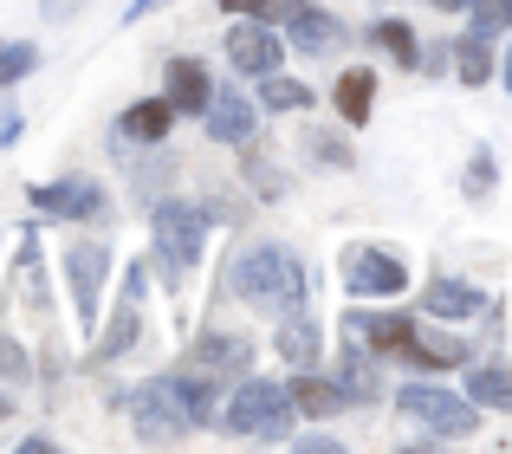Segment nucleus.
<instances>
[{
  "label": "nucleus",
  "mask_w": 512,
  "mask_h": 454,
  "mask_svg": "<svg viewBox=\"0 0 512 454\" xmlns=\"http://www.w3.org/2000/svg\"><path fill=\"white\" fill-rule=\"evenodd\" d=\"M467 396H474L480 409H512V370H506V364L467 370Z\"/></svg>",
  "instance_id": "4be33fe9"
},
{
  "label": "nucleus",
  "mask_w": 512,
  "mask_h": 454,
  "mask_svg": "<svg viewBox=\"0 0 512 454\" xmlns=\"http://www.w3.org/2000/svg\"><path fill=\"white\" fill-rule=\"evenodd\" d=\"M273 351L286 357L292 370H318V351H325V344H318V325L305 312H286L279 318V338H273Z\"/></svg>",
  "instance_id": "a211bd4d"
},
{
  "label": "nucleus",
  "mask_w": 512,
  "mask_h": 454,
  "mask_svg": "<svg viewBox=\"0 0 512 454\" xmlns=\"http://www.w3.org/2000/svg\"><path fill=\"white\" fill-rule=\"evenodd\" d=\"M487 195H493V156L480 150L474 163H467V202H487Z\"/></svg>",
  "instance_id": "c756f323"
},
{
  "label": "nucleus",
  "mask_w": 512,
  "mask_h": 454,
  "mask_svg": "<svg viewBox=\"0 0 512 454\" xmlns=\"http://www.w3.org/2000/svg\"><path fill=\"white\" fill-rule=\"evenodd\" d=\"M260 98H266V111H305V104H312V85H299V78H286V72H266Z\"/></svg>",
  "instance_id": "cd10ccee"
},
{
  "label": "nucleus",
  "mask_w": 512,
  "mask_h": 454,
  "mask_svg": "<svg viewBox=\"0 0 512 454\" xmlns=\"http://www.w3.org/2000/svg\"><path fill=\"white\" fill-rule=\"evenodd\" d=\"M33 72H39V46L33 39H0V91L20 85V78H33Z\"/></svg>",
  "instance_id": "a878e982"
},
{
  "label": "nucleus",
  "mask_w": 512,
  "mask_h": 454,
  "mask_svg": "<svg viewBox=\"0 0 512 454\" xmlns=\"http://www.w3.org/2000/svg\"><path fill=\"white\" fill-rule=\"evenodd\" d=\"M33 208L46 221H98L104 215V189L91 176H65V182H39Z\"/></svg>",
  "instance_id": "9d476101"
},
{
  "label": "nucleus",
  "mask_w": 512,
  "mask_h": 454,
  "mask_svg": "<svg viewBox=\"0 0 512 454\" xmlns=\"http://www.w3.org/2000/svg\"><path fill=\"white\" fill-rule=\"evenodd\" d=\"M286 396H292V409L299 416H338V409H350L344 403V390L338 383H325V377H312V370H299V377L286 383Z\"/></svg>",
  "instance_id": "6ab92c4d"
},
{
  "label": "nucleus",
  "mask_w": 512,
  "mask_h": 454,
  "mask_svg": "<svg viewBox=\"0 0 512 454\" xmlns=\"http://www.w3.org/2000/svg\"><path fill=\"white\" fill-rule=\"evenodd\" d=\"M292 416H299V409H292L286 383H266V377H240L214 429L240 435V442H286V435H292Z\"/></svg>",
  "instance_id": "f03ea898"
},
{
  "label": "nucleus",
  "mask_w": 512,
  "mask_h": 454,
  "mask_svg": "<svg viewBox=\"0 0 512 454\" xmlns=\"http://www.w3.org/2000/svg\"><path fill=\"white\" fill-rule=\"evenodd\" d=\"M500 72H506V91H512V52H506V65H500Z\"/></svg>",
  "instance_id": "58836bf2"
},
{
  "label": "nucleus",
  "mask_w": 512,
  "mask_h": 454,
  "mask_svg": "<svg viewBox=\"0 0 512 454\" xmlns=\"http://www.w3.org/2000/svg\"><path fill=\"white\" fill-rule=\"evenodd\" d=\"M331 98H338L344 124H370V111H376V72H363V65H357V72H344Z\"/></svg>",
  "instance_id": "aec40b11"
},
{
  "label": "nucleus",
  "mask_w": 512,
  "mask_h": 454,
  "mask_svg": "<svg viewBox=\"0 0 512 454\" xmlns=\"http://www.w3.org/2000/svg\"><path fill=\"white\" fill-rule=\"evenodd\" d=\"M201 124H208L214 143H253L260 137V111H253L247 91H214L208 111H201Z\"/></svg>",
  "instance_id": "f8f14e48"
},
{
  "label": "nucleus",
  "mask_w": 512,
  "mask_h": 454,
  "mask_svg": "<svg viewBox=\"0 0 512 454\" xmlns=\"http://www.w3.org/2000/svg\"><path fill=\"white\" fill-rule=\"evenodd\" d=\"M454 72H461V85H487L493 78V39L467 33L461 46H454Z\"/></svg>",
  "instance_id": "b1692460"
},
{
  "label": "nucleus",
  "mask_w": 512,
  "mask_h": 454,
  "mask_svg": "<svg viewBox=\"0 0 512 454\" xmlns=\"http://www.w3.org/2000/svg\"><path fill=\"white\" fill-rule=\"evenodd\" d=\"M299 448H305V454H344V442H338V435H305Z\"/></svg>",
  "instance_id": "f704fd0d"
},
{
  "label": "nucleus",
  "mask_w": 512,
  "mask_h": 454,
  "mask_svg": "<svg viewBox=\"0 0 512 454\" xmlns=\"http://www.w3.org/2000/svg\"><path fill=\"white\" fill-rule=\"evenodd\" d=\"M279 59H286V39L266 33L260 20H247V26H234V33H227V65H234L240 78H266V72H279Z\"/></svg>",
  "instance_id": "9b49d317"
},
{
  "label": "nucleus",
  "mask_w": 512,
  "mask_h": 454,
  "mask_svg": "<svg viewBox=\"0 0 512 454\" xmlns=\"http://www.w3.org/2000/svg\"><path fill=\"white\" fill-rule=\"evenodd\" d=\"M227 292L260 318H286L305 312V299H312V266L279 240H247L227 266Z\"/></svg>",
  "instance_id": "f257e3e1"
},
{
  "label": "nucleus",
  "mask_w": 512,
  "mask_h": 454,
  "mask_svg": "<svg viewBox=\"0 0 512 454\" xmlns=\"http://www.w3.org/2000/svg\"><path fill=\"white\" fill-rule=\"evenodd\" d=\"M279 26H286V39L305 52V59H331V52H344V20L338 13H325V7H279L273 13Z\"/></svg>",
  "instance_id": "6e6552de"
},
{
  "label": "nucleus",
  "mask_w": 512,
  "mask_h": 454,
  "mask_svg": "<svg viewBox=\"0 0 512 454\" xmlns=\"http://www.w3.org/2000/svg\"><path fill=\"white\" fill-rule=\"evenodd\" d=\"M78 0H46V20H59V13H72Z\"/></svg>",
  "instance_id": "e433bc0d"
},
{
  "label": "nucleus",
  "mask_w": 512,
  "mask_h": 454,
  "mask_svg": "<svg viewBox=\"0 0 512 454\" xmlns=\"http://www.w3.org/2000/svg\"><path fill=\"white\" fill-rule=\"evenodd\" d=\"M428 7H441V13H454V7H461V0H428Z\"/></svg>",
  "instance_id": "4c0bfd02"
},
{
  "label": "nucleus",
  "mask_w": 512,
  "mask_h": 454,
  "mask_svg": "<svg viewBox=\"0 0 512 454\" xmlns=\"http://www.w3.org/2000/svg\"><path fill=\"white\" fill-rule=\"evenodd\" d=\"M422 312L428 318H474V312H487V292L474 286V279H428V292H422Z\"/></svg>",
  "instance_id": "2eb2a0df"
},
{
  "label": "nucleus",
  "mask_w": 512,
  "mask_h": 454,
  "mask_svg": "<svg viewBox=\"0 0 512 454\" xmlns=\"http://www.w3.org/2000/svg\"><path fill=\"white\" fill-rule=\"evenodd\" d=\"M402 286H409V266L389 247H370V240L344 247V292L350 299H396Z\"/></svg>",
  "instance_id": "423d86ee"
},
{
  "label": "nucleus",
  "mask_w": 512,
  "mask_h": 454,
  "mask_svg": "<svg viewBox=\"0 0 512 454\" xmlns=\"http://www.w3.org/2000/svg\"><path fill=\"white\" fill-rule=\"evenodd\" d=\"M156 7H169V0H130V7H124V20H143V13H156Z\"/></svg>",
  "instance_id": "c9c22d12"
},
{
  "label": "nucleus",
  "mask_w": 512,
  "mask_h": 454,
  "mask_svg": "<svg viewBox=\"0 0 512 454\" xmlns=\"http://www.w3.org/2000/svg\"><path fill=\"white\" fill-rule=\"evenodd\" d=\"M65 279H72L85 331H98V299H104V279H111V247H104V240H78V247L65 253Z\"/></svg>",
  "instance_id": "0eeeda50"
},
{
  "label": "nucleus",
  "mask_w": 512,
  "mask_h": 454,
  "mask_svg": "<svg viewBox=\"0 0 512 454\" xmlns=\"http://www.w3.org/2000/svg\"><path fill=\"white\" fill-rule=\"evenodd\" d=\"M188 364L208 370V377H247L253 370V338H240V331H208V338H195Z\"/></svg>",
  "instance_id": "ddd939ff"
},
{
  "label": "nucleus",
  "mask_w": 512,
  "mask_h": 454,
  "mask_svg": "<svg viewBox=\"0 0 512 454\" xmlns=\"http://www.w3.org/2000/svg\"><path fill=\"white\" fill-rule=\"evenodd\" d=\"M247 182H260V195H266V202H286V189H292V176H286V169H279L273 156L260 150V143L247 150Z\"/></svg>",
  "instance_id": "bb28decb"
},
{
  "label": "nucleus",
  "mask_w": 512,
  "mask_h": 454,
  "mask_svg": "<svg viewBox=\"0 0 512 454\" xmlns=\"http://www.w3.org/2000/svg\"><path fill=\"white\" fill-rule=\"evenodd\" d=\"M208 208L201 202H175V195H156V208H150V234H156V253H163V266H169V279H182V273H195L201 266V247H208Z\"/></svg>",
  "instance_id": "7ed1b4c3"
},
{
  "label": "nucleus",
  "mask_w": 512,
  "mask_h": 454,
  "mask_svg": "<svg viewBox=\"0 0 512 454\" xmlns=\"http://www.w3.org/2000/svg\"><path fill=\"white\" fill-rule=\"evenodd\" d=\"M461 7H467V33H480V39L512 33V0H461Z\"/></svg>",
  "instance_id": "393cba45"
},
{
  "label": "nucleus",
  "mask_w": 512,
  "mask_h": 454,
  "mask_svg": "<svg viewBox=\"0 0 512 454\" xmlns=\"http://www.w3.org/2000/svg\"><path fill=\"white\" fill-rule=\"evenodd\" d=\"M26 370H33V364H26V351L0 331V383H26Z\"/></svg>",
  "instance_id": "7c9ffc66"
},
{
  "label": "nucleus",
  "mask_w": 512,
  "mask_h": 454,
  "mask_svg": "<svg viewBox=\"0 0 512 454\" xmlns=\"http://www.w3.org/2000/svg\"><path fill=\"white\" fill-rule=\"evenodd\" d=\"M169 104L175 111H188V117H201L208 111V98H214V72L201 59H169Z\"/></svg>",
  "instance_id": "dca6fc26"
},
{
  "label": "nucleus",
  "mask_w": 512,
  "mask_h": 454,
  "mask_svg": "<svg viewBox=\"0 0 512 454\" xmlns=\"http://www.w3.org/2000/svg\"><path fill=\"white\" fill-rule=\"evenodd\" d=\"M130 429H137V442H182V435H195V422H188L182 396L169 390V377H156L130 390Z\"/></svg>",
  "instance_id": "39448f33"
},
{
  "label": "nucleus",
  "mask_w": 512,
  "mask_h": 454,
  "mask_svg": "<svg viewBox=\"0 0 512 454\" xmlns=\"http://www.w3.org/2000/svg\"><path fill=\"white\" fill-rule=\"evenodd\" d=\"M46 266H39V247H20V305L26 312H46Z\"/></svg>",
  "instance_id": "c85d7f7f"
},
{
  "label": "nucleus",
  "mask_w": 512,
  "mask_h": 454,
  "mask_svg": "<svg viewBox=\"0 0 512 454\" xmlns=\"http://www.w3.org/2000/svg\"><path fill=\"white\" fill-rule=\"evenodd\" d=\"M20 124H26V117H20V104H13V98H0V143H13V137H20Z\"/></svg>",
  "instance_id": "473e14b6"
},
{
  "label": "nucleus",
  "mask_w": 512,
  "mask_h": 454,
  "mask_svg": "<svg viewBox=\"0 0 512 454\" xmlns=\"http://www.w3.org/2000/svg\"><path fill=\"white\" fill-rule=\"evenodd\" d=\"M169 124H175V104L169 98H143V104H130V111L117 117V143H130V150H156V143L169 137Z\"/></svg>",
  "instance_id": "4468645a"
},
{
  "label": "nucleus",
  "mask_w": 512,
  "mask_h": 454,
  "mask_svg": "<svg viewBox=\"0 0 512 454\" xmlns=\"http://www.w3.org/2000/svg\"><path fill=\"white\" fill-rule=\"evenodd\" d=\"M370 39H376V46H383L396 65H422V39H415V26H409V20H376V26H370Z\"/></svg>",
  "instance_id": "5701e85b"
},
{
  "label": "nucleus",
  "mask_w": 512,
  "mask_h": 454,
  "mask_svg": "<svg viewBox=\"0 0 512 454\" xmlns=\"http://www.w3.org/2000/svg\"><path fill=\"white\" fill-rule=\"evenodd\" d=\"M221 7L227 13H247V20H273V13H279L273 0H221Z\"/></svg>",
  "instance_id": "2f4dec72"
},
{
  "label": "nucleus",
  "mask_w": 512,
  "mask_h": 454,
  "mask_svg": "<svg viewBox=\"0 0 512 454\" xmlns=\"http://www.w3.org/2000/svg\"><path fill=\"white\" fill-rule=\"evenodd\" d=\"M338 390H344V403H350V409H370L376 396H383V377H376V351H363L357 338H350V351H344V364H338Z\"/></svg>",
  "instance_id": "f3484780"
},
{
  "label": "nucleus",
  "mask_w": 512,
  "mask_h": 454,
  "mask_svg": "<svg viewBox=\"0 0 512 454\" xmlns=\"http://www.w3.org/2000/svg\"><path fill=\"white\" fill-rule=\"evenodd\" d=\"M402 357H409V364H428V370H448V364H467V344L448 338V331H422L415 325V344Z\"/></svg>",
  "instance_id": "412c9836"
},
{
  "label": "nucleus",
  "mask_w": 512,
  "mask_h": 454,
  "mask_svg": "<svg viewBox=\"0 0 512 454\" xmlns=\"http://www.w3.org/2000/svg\"><path fill=\"white\" fill-rule=\"evenodd\" d=\"M344 338H357L363 351H376V357H402L415 344V318L409 312H363V305H350L344 312Z\"/></svg>",
  "instance_id": "1a4fd4ad"
},
{
  "label": "nucleus",
  "mask_w": 512,
  "mask_h": 454,
  "mask_svg": "<svg viewBox=\"0 0 512 454\" xmlns=\"http://www.w3.org/2000/svg\"><path fill=\"white\" fill-rule=\"evenodd\" d=\"M312 137H318V130H312ZM312 156H318V163H350V150H344V143H331V137H318Z\"/></svg>",
  "instance_id": "72a5a7b5"
},
{
  "label": "nucleus",
  "mask_w": 512,
  "mask_h": 454,
  "mask_svg": "<svg viewBox=\"0 0 512 454\" xmlns=\"http://www.w3.org/2000/svg\"><path fill=\"white\" fill-rule=\"evenodd\" d=\"M396 409L409 422H422L435 442H467V435L480 429V403L467 390H441V383H402Z\"/></svg>",
  "instance_id": "20e7f679"
}]
</instances>
